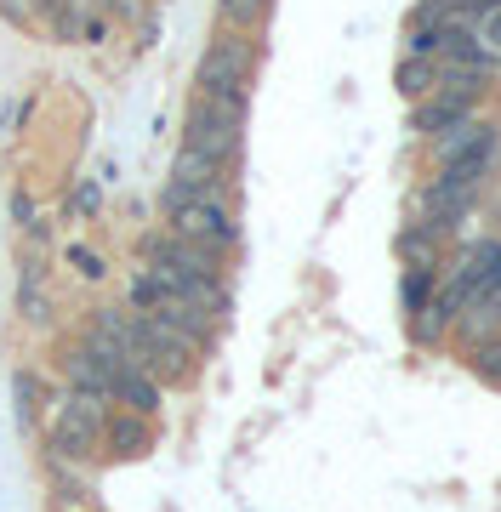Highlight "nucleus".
<instances>
[{
  "label": "nucleus",
  "mask_w": 501,
  "mask_h": 512,
  "mask_svg": "<svg viewBox=\"0 0 501 512\" xmlns=\"http://www.w3.org/2000/svg\"><path fill=\"white\" fill-rule=\"evenodd\" d=\"M240 126H245V103H217V97H200V103L188 109L183 148L223 165L228 154L240 148Z\"/></svg>",
  "instance_id": "nucleus-1"
},
{
  "label": "nucleus",
  "mask_w": 501,
  "mask_h": 512,
  "mask_svg": "<svg viewBox=\"0 0 501 512\" xmlns=\"http://www.w3.org/2000/svg\"><path fill=\"white\" fill-rule=\"evenodd\" d=\"M245 80H251V46H245V40H217V46L200 57V97L245 103Z\"/></svg>",
  "instance_id": "nucleus-2"
},
{
  "label": "nucleus",
  "mask_w": 501,
  "mask_h": 512,
  "mask_svg": "<svg viewBox=\"0 0 501 512\" xmlns=\"http://www.w3.org/2000/svg\"><path fill=\"white\" fill-rule=\"evenodd\" d=\"M171 234L194 239V245H205V251H228L234 245V211H228L223 194H211V200H188L171 211Z\"/></svg>",
  "instance_id": "nucleus-3"
},
{
  "label": "nucleus",
  "mask_w": 501,
  "mask_h": 512,
  "mask_svg": "<svg viewBox=\"0 0 501 512\" xmlns=\"http://www.w3.org/2000/svg\"><path fill=\"white\" fill-rule=\"evenodd\" d=\"M211 194H223V165L205 160V154H177L171 160V183H166V211H177V205L188 200H211Z\"/></svg>",
  "instance_id": "nucleus-4"
},
{
  "label": "nucleus",
  "mask_w": 501,
  "mask_h": 512,
  "mask_svg": "<svg viewBox=\"0 0 501 512\" xmlns=\"http://www.w3.org/2000/svg\"><path fill=\"white\" fill-rule=\"evenodd\" d=\"M479 80H467V74H456L450 80V92H439V97H427L422 109H416V131H450V126H462V120H473V103H479Z\"/></svg>",
  "instance_id": "nucleus-5"
},
{
  "label": "nucleus",
  "mask_w": 501,
  "mask_h": 512,
  "mask_svg": "<svg viewBox=\"0 0 501 512\" xmlns=\"http://www.w3.org/2000/svg\"><path fill=\"white\" fill-rule=\"evenodd\" d=\"M103 433V399L92 393H69L63 399V416H57V450H69V456H86Z\"/></svg>",
  "instance_id": "nucleus-6"
},
{
  "label": "nucleus",
  "mask_w": 501,
  "mask_h": 512,
  "mask_svg": "<svg viewBox=\"0 0 501 512\" xmlns=\"http://www.w3.org/2000/svg\"><path fill=\"white\" fill-rule=\"evenodd\" d=\"M149 262L154 268H171V274H188V279H217V251H205L183 234H160L149 245Z\"/></svg>",
  "instance_id": "nucleus-7"
},
{
  "label": "nucleus",
  "mask_w": 501,
  "mask_h": 512,
  "mask_svg": "<svg viewBox=\"0 0 501 512\" xmlns=\"http://www.w3.org/2000/svg\"><path fill=\"white\" fill-rule=\"evenodd\" d=\"M490 143H496V131L484 126V120H462V126H450V131L433 137V154H439V165H456V160H467V154H479V148H490Z\"/></svg>",
  "instance_id": "nucleus-8"
},
{
  "label": "nucleus",
  "mask_w": 501,
  "mask_h": 512,
  "mask_svg": "<svg viewBox=\"0 0 501 512\" xmlns=\"http://www.w3.org/2000/svg\"><path fill=\"white\" fill-rule=\"evenodd\" d=\"M114 399H126L131 404V416H154L160 410V387H154L149 370H120V382H114Z\"/></svg>",
  "instance_id": "nucleus-9"
},
{
  "label": "nucleus",
  "mask_w": 501,
  "mask_h": 512,
  "mask_svg": "<svg viewBox=\"0 0 501 512\" xmlns=\"http://www.w3.org/2000/svg\"><path fill=\"white\" fill-rule=\"evenodd\" d=\"M399 256H405L410 268H427V274H433V262H439V239L422 234V228H410V234H399Z\"/></svg>",
  "instance_id": "nucleus-10"
},
{
  "label": "nucleus",
  "mask_w": 501,
  "mask_h": 512,
  "mask_svg": "<svg viewBox=\"0 0 501 512\" xmlns=\"http://www.w3.org/2000/svg\"><path fill=\"white\" fill-rule=\"evenodd\" d=\"M433 80H439V63H433V57H410L405 69H399V92L427 97V92H433Z\"/></svg>",
  "instance_id": "nucleus-11"
},
{
  "label": "nucleus",
  "mask_w": 501,
  "mask_h": 512,
  "mask_svg": "<svg viewBox=\"0 0 501 512\" xmlns=\"http://www.w3.org/2000/svg\"><path fill=\"white\" fill-rule=\"evenodd\" d=\"M109 439H114V450H120V456H143V450H149V427H143V416L114 421Z\"/></svg>",
  "instance_id": "nucleus-12"
},
{
  "label": "nucleus",
  "mask_w": 501,
  "mask_h": 512,
  "mask_svg": "<svg viewBox=\"0 0 501 512\" xmlns=\"http://www.w3.org/2000/svg\"><path fill=\"white\" fill-rule=\"evenodd\" d=\"M473 40H479L490 57H501V6H496V12H479V23H473Z\"/></svg>",
  "instance_id": "nucleus-13"
},
{
  "label": "nucleus",
  "mask_w": 501,
  "mask_h": 512,
  "mask_svg": "<svg viewBox=\"0 0 501 512\" xmlns=\"http://www.w3.org/2000/svg\"><path fill=\"white\" fill-rule=\"evenodd\" d=\"M473 370H479L484 382H496V387H501V342H484V348L473 353Z\"/></svg>",
  "instance_id": "nucleus-14"
},
{
  "label": "nucleus",
  "mask_w": 501,
  "mask_h": 512,
  "mask_svg": "<svg viewBox=\"0 0 501 512\" xmlns=\"http://www.w3.org/2000/svg\"><path fill=\"white\" fill-rule=\"evenodd\" d=\"M427 291H433V274H427V268H410V274H405V302H410V308H422Z\"/></svg>",
  "instance_id": "nucleus-15"
},
{
  "label": "nucleus",
  "mask_w": 501,
  "mask_h": 512,
  "mask_svg": "<svg viewBox=\"0 0 501 512\" xmlns=\"http://www.w3.org/2000/svg\"><path fill=\"white\" fill-rule=\"evenodd\" d=\"M262 12H268V0H223V18L234 23H257Z\"/></svg>",
  "instance_id": "nucleus-16"
},
{
  "label": "nucleus",
  "mask_w": 501,
  "mask_h": 512,
  "mask_svg": "<svg viewBox=\"0 0 501 512\" xmlns=\"http://www.w3.org/2000/svg\"><path fill=\"white\" fill-rule=\"evenodd\" d=\"M69 262H75L86 279H103V262H97V251H80V245H75V251H69Z\"/></svg>",
  "instance_id": "nucleus-17"
},
{
  "label": "nucleus",
  "mask_w": 501,
  "mask_h": 512,
  "mask_svg": "<svg viewBox=\"0 0 501 512\" xmlns=\"http://www.w3.org/2000/svg\"><path fill=\"white\" fill-rule=\"evenodd\" d=\"M0 12H6L12 23H29L35 18V0H0Z\"/></svg>",
  "instance_id": "nucleus-18"
}]
</instances>
